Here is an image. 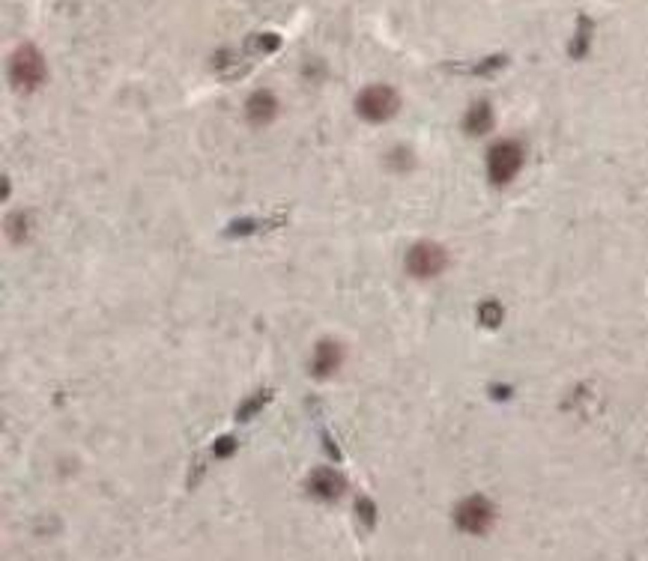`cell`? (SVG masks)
<instances>
[{"instance_id":"1","label":"cell","mask_w":648,"mask_h":561,"mask_svg":"<svg viewBox=\"0 0 648 561\" xmlns=\"http://www.w3.org/2000/svg\"><path fill=\"white\" fill-rule=\"evenodd\" d=\"M48 78V63L42 57V51L36 46H18L9 57V84L18 93H36Z\"/></svg>"},{"instance_id":"2","label":"cell","mask_w":648,"mask_h":561,"mask_svg":"<svg viewBox=\"0 0 648 561\" xmlns=\"http://www.w3.org/2000/svg\"><path fill=\"white\" fill-rule=\"evenodd\" d=\"M406 275L418 280H430L446 272L448 266V251L434 240H418L416 245H409V251L404 257Z\"/></svg>"},{"instance_id":"3","label":"cell","mask_w":648,"mask_h":561,"mask_svg":"<svg viewBox=\"0 0 648 561\" xmlns=\"http://www.w3.org/2000/svg\"><path fill=\"white\" fill-rule=\"evenodd\" d=\"M401 111V96L397 90L386 87V84H376L355 96V114L362 117L365 123H386Z\"/></svg>"},{"instance_id":"4","label":"cell","mask_w":648,"mask_h":561,"mask_svg":"<svg viewBox=\"0 0 648 561\" xmlns=\"http://www.w3.org/2000/svg\"><path fill=\"white\" fill-rule=\"evenodd\" d=\"M523 144H517V140H496L488 153V179L493 186H509V182L520 174L523 168Z\"/></svg>"},{"instance_id":"5","label":"cell","mask_w":648,"mask_h":561,"mask_svg":"<svg viewBox=\"0 0 648 561\" xmlns=\"http://www.w3.org/2000/svg\"><path fill=\"white\" fill-rule=\"evenodd\" d=\"M496 523V508L484 495H469L455 508V525L467 535H488Z\"/></svg>"},{"instance_id":"6","label":"cell","mask_w":648,"mask_h":561,"mask_svg":"<svg viewBox=\"0 0 648 561\" xmlns=\"http://www.w3.org/2000/svg\"><path fill=\"white\" fill-rule=\"evenodd\" d=\"M308 490L314 499L320 502H338L344 493H347V478L334 469H317L314 474L308 478Z\"/></svg>"},{"instance_id":"7","label":"cell","mask_w":648,"mask_h":561,"mask_svg":"<svg viewBox=\"0 0 648 561\" xmlns=\"http://www.w3.org/2000/svg\"><path fill=\"white\" fill-rule=\"evenodd\" d=\"M341 364H344V347L338 341H320L317 347H314V359H311V373L317 376V380H329V376H334L341 371Z\"/></svg>"},{"instance_id":"8","label":"cell","mask_w":648,"mask_h":561,"mask_svg":"<svg viewBox=\"0 0 648 561\" xmlns=\"http://www.w3.org/2000/svg\"><path fill=\"white\" fill-rule=\"evenodd\" d=\"M245 117L252 126H269L278 117V99L273 90H254L248 96Z\"/></svg>"},{"instance_id":"9","label":"cell","mask_w":648,"mask_h":561,"mask_svg":"<svg viewBox=\"0 0 648 561\" xmlns=\"http://www.w3.org/2000/svg\"><path fill=\"white\" fill-rule=\"evenodd\" d=\"M493 128V107L490 102H475L467 117H463V132L472 135V138H481V135H488Z\"/></svg>"},{"instance_id":"10","label":"cell","mask_w":648,"mask_h":561,"mask_svg":"<svg viewBox=\"0 0 648 561\" xmlns=\"http://www.w3.org/2000/svg\"><path fill=\"white\" fill-rule=\"evenodd\" d=\"M30 230H34V219H30L27 212H15V215H9V219H6V236L15 245L27 242Z\"/></svg>"},{"instance_id":"11","label":"cell","mask_w":648,"mask_h":561,"mask_svg":"<svg viewBox=\"0 0 648 561\" xmlns=\"http://www.w3.org/2000/svg\"><path fill=\"white\" fill-rule=\"evenodd\" d=\"M478 317H481V326H488V329H496L502 322V317H505V311H502V305L496 299H490V301H484V305L478 308Z\"/></svg>"},{"instance_id":"12","label":"cell","mask_w":648,"mask_h":561,"mask_svg":"<svg viewBox=\"0 0 648 561\" xmlns=\"http://www.w3.org/2000/svg\"><path fill=\"white\" fill-rule=\"evenodd\" d=\"M269 397H273V392H257V394L252 397V401H245V403L240 406V413H236V418L245 421V418L257 415V413H261V409L269 403Z\"/></svg>"},{"instance_id":"13","label":"cell","mask_w":648,"mask_h":561,"mask_svg":"<svg viewBox=\"0 0 648 561\" xmlns=\"http://www.w3.org/2000/svg\"><path fill=\"white\" fill-rule=\"evenodd\" d=\"M388 165H392L395 170H409L416 161H413V156H409L406 147H397V149H392V156H388Z\"/></svg>"},{"instance_id":"14","label":"cell","mask_w":648,"mask_h":561,"mask_svg":"<svg viewBox=\"0 0 648 561\" xmlns=\"http://www.w3.org/2000/svg\"><path fill=\"white\" fill-rule=\"evenodd\" d=\"M355 511H359L362 523L368 525V528L376 525V505H374L371 499H359V502H355Z\"/></svg>"},{"instance_id":"15","label":"cell","mask_w":648,"mask_h":561,"mask_svg":"<svg viewBox=\"0 0 648 561\" xmlns=\"http://www.w3.org/2000/svg\"><path fill=\"white\" fill-rule=\"evenodd\" d=\"M233 451H236V439H233V436H219V439H215L212 454L219 457V460H228Z\"/></svg>"},{"instance_id":"16","label":"cell","mask_w":648,"mask_h":561,"mask_svg":"<svg viewBox=\"0 0 648 561\" xmlns=\"http://www.w3.org/2000/svg\"><path fill=\"white\" fill-rule=\"evenodd\" d=\"M278 46H281V36H273V34H263V36L254 39V48L261 54H273Z\"/></svg>"},{"instance_id":"17","label":"cell","mask_w":648,"mask_h":561,"mask_svg":"<svg viewBox=\"0 0 648 561\" xmlns=\"http://www.w3.org/2000/svg\"><path fill=\"white\" fill-rule=\"evenodd\" d=\"M254 228H257V224H254L252 219H240V221L231 224V228H228V236H245V233H254Z\"/></svg>"},{"instance_id":"18","label":"cell","mask_w":648,"mask_h":561,"mask_svg":"<svg viewBox=\"0 0 648 561\" xmlns=\"http://www.w3.org/2000/svg\"><path fill=\"white\" fill-rule=\"evenodd\" d=\"M499 66H505V57H490V60H481L478 66H475V72H493Z\"/></svg>"}]
</instances>
